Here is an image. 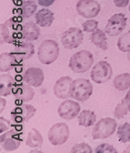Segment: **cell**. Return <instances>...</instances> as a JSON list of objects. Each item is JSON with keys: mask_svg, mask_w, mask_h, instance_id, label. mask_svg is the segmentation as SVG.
Instances as JSON below:
<instances>
[{"mask_svg": "<svg viewBox=\"0 0 130 153\" xmlns=\"http://www.w3.org/2000/svg\"><path fill=\"white\" fill-rule=\"evenodd\" d=\"M21 19L11 17L0 25V42L13 44L16 41L23 38V28Z\"/></svg>", "mask_w": 130, "mask_h": 153, "instance_id": "obj_1", "label": "cell"}, {"mask_svg": "<svg viewBox=\"0 0 130 153\" xmlns=\"http://www.w3.org/2000/svg\"><path fill=\"white\" fill-rule=\"evenodd\" d=\"M93 63V56L89 51L82 50L75 53L71 57L69 67L75 73H84L91 68Z\"/></svg>", "mask_w": 130, "mask_h": 153, "instance_id": "obj_2", "label": "cell"}, {"mask_svg": "<svg viewBox=\"0 0 130 153\" xmlns=\"http://www.w3.org/2000/svg\"><path fill=\"white\" fill-rule=\"evenodd\" d=\"M59 54V47L56 41L45 40L38 48V60L44 65H50L56 60Z\"/></svg>", "mask_w": 130, "mask_h": 153, "instance_id": "obj_3", "label": "cell"}, {"mask_svg": "<svg viewBox=\"0 0 130 153\" xmlns=\"http://www.w3.org/2000/svg\"><path fill=\"white\" fill-rule=\"evenodd\" d=\"M93 93V85L88 79H76L72 82L70 97L78 101L87 100Z\"/></svg>", "mask_w": 130, "mask_h": 153, "instance_id": "obj_4", "label": "cell"}, {"mask_svg": "<svg viewBox=\"0 0 130 153\" xmlns=\"http://www.w3.org/2000/svg\"><path fill=\"white\" fill-rule=\"evenodd\" d=\"M117 128V122L115 119L102 118L95 124L92 131V138L93 140L105 139L115 132Z\"/></svg>", "mask_w": 130, "mask_h": 153, "instance_id": "obj_5", "label": "cell"}, {"mask_svg": "<svg viewBox=\"0 0 130 153\" xmlns=\"http://www.w3.org/2000/svg\"><path fill=\"white\" fill-rule=\"evenodd\" d=\"M22 134L23 131H19L16 128L2 134L0 136L1 148L6 152H13L17 149L23 142Z\"/></svg>", "mask_w": 130, "mask_h": 153, "instance_id": "obj_6", "label": "cell"}, {"mask_svg": "<svg viewBox=\"0 0 130 153\" xmlns=\"http://www.w3.org/2000/svg\"><path fill=\"white\" fill-rule=\"evenodd\" d=\"M36 109L30 104H21L12 110L11 115L12 127L14 125H21L27 122L34 115Z\"/></svg>", "mask_w": 130, "mask_h": 153, "instance_id": "obj_7", "label": "cell"}, {"mask_svg": "<svg viewBox=\"0 0 130 153\" xmlns=\"http://www.w3.org/2000/svg\"><path fill=\"white\" fill-rule=\"evenodd\" d=\"M69 129L65 123H57L50 128L48 134L49 142L55 146L63 145L68 140Z\"/></svg>", "mask_w": 130, "mask_h": 153, "instance_id": "obj_8", "label": "cell"}, {"mask_svg": "<svg viewBox=\"0 0 130 153\" xmlns=\"http://www.w3.org/2000/svg\"><path fill=\"white\" fill-rule=\"evenodd\" d=\"M112 76L111 65L105 61H101L93 66L90 72L92 81L97 84H101L108 81Z\"/></svg>", "mask_w": 130, "mask_h": 153, "instance_id": "obj_9", "label": "cell"}, {"mask_svg": "<svg viewBox=\"0 0 130 153\" xmlns=\"http://www.w3.org/2000/svg\"><path fill=\"white\" fill-rule=\"evenodd\" d=\"M84 41V33L76 27H71L65 31L61 37V42L65 48L74 49L80 46Z\"/></svg>", "mask_w": 130, "mask_h": 153, "instance_id": "obj_10", "label": "cell"}, {"mask_svg": "<svg viewBox=\"0 0 130 153\" xmlns=\"http://www.w3.org/2000/svg\"><path fill=\"white\" fill-rule=\"evenodd\" d=\"M127 18L125 14L116 13L113 15L108 21L105 32L109 37H115L120 34L126 27Z\"/></svg>", "mask_w": 130, "mask_h": 153, "instance_id": "obj_11", "label": "cell"}, {"mask_svg": "<svg viewBox=\"0 0 130 153\" xmlns=\"http://www.w3.org/2000/svg\"><path fill=\"white\" fill-rule=\"evenodd\" d=\"M76 11L82 17L90 19L98 15L101 6L95 0H80L76 3Z\"/></svg>", "mask_w": 130, "mask_h": 153, "instance_id": "obj_12", "label": "cell"}, {"mask_svg": "<svg viewBox=\"0 0 130 153\" xmlns=\"http://www.w3.org/2000/svg\"><path fill=\"white\" fill-rule=\"evenodd\" d=\"M80 111V104L76 101L66 100L63 101L58 108V115L62 119L70 120L75 118Z\"/></svg>", "mask_w": 130, "mask_h": 153, "instance_id": "obj_13", "label": "cell"}, {"mask_svg": "<svg viewBox=\"0 0 130 153\" xmlns=\"http://www.w3.org/2000/svg\"><path fill=\"white\" fill-rule=\"evenodd\" d=\"M72 78L63 76L58 79L55 83L53 91L55 97L59 99H68L70 97V88L72 82Z\"/></svg>", "mask_w": 130, "mask_h": 153, "instance_id": "obj_14", "label": "cell"}, {"mask_svg": "<svg viewBox=\"0 0 130 153\" xmlns=\"http://www.w3.org/2000/svg\"><path fill=\"white\" fill-rule=\"evenodd\" d=\"M15 99L21 102H29L32 100L34 97V89L28 84L19 83L15 84L13 90Z\"/></svg>", "mask_w": 130, "mask_h": 153, "instance_id": "obj_15", "label": "cell"}, {"mask_svg": "<svg viewBox=\"0 0 130 153\" xmlns=\"http://www.w3.org/2000/svg\"><path fill=\"white\" fill-rule=\"evenodd\" d=\"M45 76L43 71L39 68H27L26 72L23 74V79L24 82L33 87H38L43 83Z\"/></svg>", "mask_w": 130, "mask_h": 153, "instance_id": "obj_16", "label": "cell"}, {"mask_svg": "<svg viewBox=\"0 0 130 153\" xmlns=\"http://www.w3.org/2000/svg\"><path fill=\"white\" fill-rule=\"evenodd\" d=\"M12 53L16 57L19 62H22L33 56V54H34V46L29 41L19 43Z\"/></svg>", "mask_w": 130, "mask_h": 153, "instance_id": "obj_17", "label": "cell"}, {"mask_svg": "<svg viewBox=\"0 0 130 153\" xmlns=\"http://www.w3.org/2000/svg\"><path fill=\"white\" fill-rule=\"evenodd\" d=\"M21 63L16 57L12 52L2 53L0 54V71L1 72H10L16 66L19 65Z\"/></svg>", "mask_w": 130, "mask_h": 153, "instance_id": "obj_18", "label": "cell"}, {"mask_svg": "<svg viewBox=\"0 0 130 153\" xmlns=\"http://www.w3.org/2000/svg\"><path fill=\"white\" fill-rule=\"evenodd\" d=\"M35 19L41 27H49L54 21V13L49 9H42L36 13Z\"/></svg>", "mask_w": 130, "mask_h": 153, "instance_id": "obj_19", "label": "cell"}, {"mask_svg": "<svg viewBox=\"0 0 130 153\" xmlns=\"http://www.w3.org/2000/svg\"><path fill=\"white\" fill-rule=\"evenodd\" d=\"M15 82L13 77L9 74H4L0 77V94L2 97H7L13 93Z\"/></svg>", "mask_w": 130, "mask_h": 153, "instance_id": "obj_20", "label": "cell"}, {"mask_svg": "<svg viewBox=\"0 0 130 153\" xmlns=\"http://www.w3.org/2000/svg\"><path fill=\"white\" fill-rule=\"evenodd\" d=\"M40 29L32 22L26 23L23 28V39L26 41H33L37 40L40 36Z\"/></svg>", "mask_w": 130, "mask_h": 153, "instance_id": "obj_21", "label": "cell"}, {"mask_svg": "<svg viewBox=\"0 0 130 153\" xmlns=\"http://www.w3.org/2000/svg\"><path fill=\"white\" fill-rule=\"evenodd\" d=\"M105 32L100 29H97L95 31H93L91 34V42L93 45H95L97 48L105 51L108 49V43L107 37L105 35Z\"/></svg>", "mask_w": 130, "mask_h": 153, "instance_id": "obj_22", "label": "cell"}, {"mask_svg": "<svg viewBox=\"0 0 130 153\" xmlns=\"http://www.w3.org/2000/svg\"><path fill=\"white\" fill-rule=\"evenodd\" d=\"M19 6H20V8H19L20 13H19V14L23 18L31 17L35 13L37 8V3L34 1H32V0L23 1Z\"/></svg>", "mask_w": 130, "mask_h": 153, "instance_id": "obj_23", "label": "cell"}, {"mask_svg": "<svg viewBox=\"0 0 130 153\" xmlns=\"http://www.w3.org/2000/svg\"><path fill=\"white\" fill-rule=\"evenodd\" d=\"M96 119H97V116L93 111H84L78 116V123L80 126L87 128V127L92 126L95 123Z\"/></svg>", "mask_w": 130, "mask_h": 153, "instance_id": "obj_24", "label": "cell"}, {"mask_svg": "<svg viewBox=\"0 0 130 153\" xmlns=\"http://www.w3.org/2000/svg\"><path fill=\"white\" fill-rule=\"evenodd\" d=\"M43 143V137L41 134L37 129L32 128L31 131L28 133L26 145L31 148L41 147Z\"/></svg>", "mask_w": 130, "mask_h": 153, "instance_id": "obj_25", "label": "cell"}, {"mask_svg": "<svg viewBox=\"0 0 130 153\" xmlns=\"http://www.w3.org/2000/svg\"><path fill=\"white\" fill-rule=\"evenodd\" d=\"M113 85L119 91H124L130 88V74L123 73L114 79Z\"/></svg>", "mask_w": 130, "mask_h": 153, "instance_id": "obj_26", "label": "cell"}, {"mask_svg": "<svg viewBox=\"0 0 130 153\" xmlns=\"http://www.w3.org/2000/svg\"><path fill=\"white\" fill-rule=\"evenodd\" d=\"M117 135L119 137V141L123 143H127L130 141V124L126 122L121 125L118 128Z\"/></svg>", "mask_w": 130, "mask_h": 153, "instance_id": "obj_27", "label": "cell"}, {"mask_svg": "<svg viewBox=\"0 0 130 153\" xmlns=\"http://www.w3.org/2000/svg\"><path fill=\"white\" fill-rule=\"evenodd\" d=\"M118 48L123 52L130 51V30L121 36L118 40Z\"/></svg>", "mask_w": 130, "mask_h": 153, "instance_id": "obj_28", "label": "cell"}, {"mask_svg": "<svg viewBox=\"0 0 130 153\" xmlns=\"http://www.w3.org/2000/svg\"><path fill=\"white\" fill-rule=\"evenodd\" d=\"M128 111H129L128 105H127L126 100L123 99L122 102L119 103L115 107V111H114V116L116 119L120 120V119L123 118L126 115H127Z\"/></svg>", "mask_w": 130, "mask_h": 153, "instance_id": "obj_29", "label": "cell"}, {"mask_svg": "<svg viewBox=\"0 0 130 153\" xmlns=\"http://www.w3.org/2000/svg\"><path fill=\"white\" fill-rule=\"evenodd\" d=\"M71 152L72 153H92L93 150H92L91 147L87 145V143H80L76 144L71 149Z\"/></svg>", "mask_w": 130, "mask_h": 153, "instance_id": "obj_30", "label": "cell"}, {"mask_svg": "<svg viewBox=\"0 0 130 153\" xmlns=\"http://www.w3.org/2000/svg\"><path fill=\"white\" fill-rule=\"evenodd\" d=\"M95 153H117L118 151L111 145L107 143L101 144L94 150Z\"/></svg>", "mask_w": 130, "mask_h": 153, "instance_id": "obj_31", "label": "cell"}, {"mask_svg": "<svg viewBox=\"0 0 130 153\" xmlns=\"http://www.w3.org/2000/svg\"><path fill=\"white\" fill-rule=\"evenodd\" d=\"M83 28L85 32L87 33H93V31H95L98 26V21L95 20V19H90L87 21L84 22L83 24Z\"/></svg>", "mask_w": 130, "mask_h": 153, "instance_id": "obj_32", "label": "cell"}, {"mask_svg": "<svg viewBox=\"0 0 130 153\" xmlns=\"http://www.w3.org/2000/svg\"><path fill=\"white\" fill-rule=\"evenodd\" d=\"M10 127H12V124L10 120L1 117H0V132L3 133L4 131L8 130Z\"/></svg>", "mask_w": 130, "mask_h": 153, "instance_id": "obj_33", "label": "cell"}, {"mask_svg": "<svg viewBox=\"0 0 130 153\" xmlns=\"http://www.w3.org/2000/svg\"><path fill=\"white\" fill-rule=\"evenodd\" d=\"M115 6L118 8H125L128 6L129 0H113Z\"/></svg>", "mask_w": 130, "mask_h": 153, "instance_id": "obj_34", "label": "cell"}, {"mask_svg": "<svg viewBox=\"0 0 130 153\" xmlns=\"http://www.w3.org/2000/svg\"><path fill=\"white\" fill-rule=\"evenodd\" d=\"M37 3L44 7H49L55 2V0H37Z\"/></svg>", "mask_w": 130, "mask_h": 153, "instance_id": "obj_35", "label": "cell"}, {"mask_svg": "<svg viewBox=\"0 0 130 153\" xmlns=\"http://www.w3.org/2000/svg\"><path fill=\"white\" fill-rule=\"evenodd\" d=\"M124 100H126V102L127 105H128L129 110L130 111V90L127 93L126 96V97L124 98Z\"/></svg>", "mask_w": 130, "mask_h": 153, "instance_id": "obj_36", "label": "cell"}, {"mask_svg": "<svg viewBox=\"0 0 130 153\" xmlns=\"http://www.w3.org/2000/svg\"><path fill=\"white\" fill-rule=\"evenodd\" d=\"M5 103H6V100L2 99V98H1V112H2V110L4 109V107H5Z\"/></svg>", "mask_w": 130, "mask_h": 153, "instance_id": "obj_37", "label": "cell"}, {"mask_svg": "<svg viewBox=\"0 0 130 153\" xmlns=\"http://www.w3.org/2000/svg\"><path fill=\"white\" fill-rule=\"evenodd\" d=\"M124 153H130V145L128 146V147L125 149V151L123 152Z\"/></svg>", "mask_w": 130, "mask_h": 153, "instance_id": "obj_38", "label": "cell"}, {"mask_svg": "<svg viewBox=\"0 0 130 153\" xmlns=\"http://www.w3.org/2000/svg\"><path fill=\"white\" fill-rule=\"evenodd\" d=\"M11 1H13V2L14 3L16 4V5H17V4H18V2H20V1H21V0H11Z\"/></svg>", "mask_w": 130, "mask_h": 153, "instance_id": "obj_39", "label": "cell"}, {"mask_svg": "<svg viewBox=\"0 0 130 153\" xmlns=\"http://www.w3.org/2000/svg\"><path fill=\"white\" fill-rule=\"evenodd\" d=\"M127 58H128L129 61V62H130V51L128 53V55H127Z\"/></svg>", "mask_w": 130, "mask_h": 153, "instance_id": "obj_40", "label": "cell"}, {"mask_svg": "<svg viewBox=\"0 0 130 153\" xmlns=\"http://www.w3.org/2000/svg\"><path fill=\"white\" fill-rule=\"evenodd\" d=\"M129 10L130 11V5H129Z\"/></svg>", "mask_w": 130, "mask_h": 153, "instance_id": "obj_41", "label": "cell"}]
</instances>
